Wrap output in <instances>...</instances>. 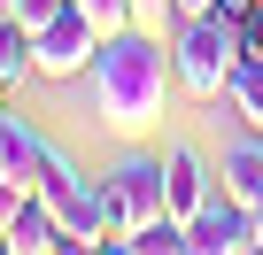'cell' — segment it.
Masks as SVG:
<instances>
[{
	"instance_id": "1",
	"label": "cell",
	"mask_w": 263,
	"mask_h": 255,
	"mask_svg": "<svg viewBox=\"0 0 263 255\" xmlns=\"http://www.w3.org/2000/svg\"><path fill=\"white\" fill-rule=\"evenodd\" d=\"M93 101H101V124L124 140H140L163 124V101H171V47L140 24H124V31H101V54H93Z\"/></svg>"
},
{
	"instance_id": "2",
	"label": "cell",
	"mask_w": 263,
	"mask_h": 255,
	"mask_svg": "<svg viewBox=\"0 0 263 255\" xmlns=\"http://www.w3.org/2000/svg\"><path fill=\"white\" fill-rule=\"evenodd\" d=\"M232 70H240L232 24H224V16H178V31H171V77H178V93L217 101V93L232 85Z\"/></svg>"
},
{
	"instance_id": "3",
	"label": "cell",
	"mask_w": 263,
	"mask_h": 255,
	"mask_svg": "<svg viewBox=\"0 0 263 255\" xmlns=\"http://www.w3.org/2000/svg\"><path fill=\"white\" fill-rule=\"evenodd\" d=\"M54 224H62V247H116V224H108V201H101V178H85L70 155H54V170L39 178Z\"/></svg>"
},
{
	"instance_id": "4",
	"label": "cell",
	"mask_w": 263,
	"mask_h": 255,
	"mask_svg": "<svg viewBox=\"0 0 263 255\" xmlns=\"http://www.w3.org/2000/svg\"><path fill=\"white\" fill-rule=\"evenodd\" d=\"M93 54H101V24L78 8V0H62V8L31 31V77H85L93 70Z\"/></svg>"
},
{
	"instance_id": "5",
	"label": "cell",
	"mask_w": 263,
	"mask_h": 255,
	"mask_svg": "<svg viewBox=\"0 0 263 255\" xmlns=\"http://www.w3.org/2000/svg\"><path fill=\"white\" fill-rule=\"evenodd\" d=\"M101 201H108L116 240L140 232L147 217H163V155H124L116 170H101Z\"/></svg>"
},
{
	"instance_id": "6",
	"label": "cell",
	"mask_w": 263,
	"mask_h": 255,
	"mask_svg": "<svg viewBox=\"0 0 263 255\" xmlns=\"http://www.w3.org/2000/svg\"><path fill=\"white\" fill-rule=\"evenodd\" d=\"M248 247H255V217L232 193H209L186 217V255H248Z\"/></svg>"
},
{
	"instance_id": "7",
	"label": "cell",
	"mask_w": 263,
	"mask_h": 255,
	"mask_svg": "<svg viewBox=\"0 0 263 255\" xmlns=\"http://www.w3.org/2000/svg\"><path fill=\"white\" fill-rule=\"evenodd\" d=\"M54 155H62L54 140H39L24 116L0 108V178H16V186H31V193H39V178L54 170Z\"/></svg>"
},
{
	"instance_id": "8",
	"label": "cell",
	"mask_w": 263,
	"mask_h": 255,
	"mask_svg": "<svg viewBox=\"0 0 263 255\" xmlns=\"http://www.w3.org/2000/svg\"><path fill=\"white\" fill-rule=\"evenodd\" d=\"M209 193H217V186H209V163H201L194 147H163V209H171V217H194Z\"/></svg>"
},
{
	"instance_id": "9",
	"label": "cell",
	"mask_w": 263,
	"mask_h": 255,
	"mask_svg": "<svg viewBox=\"0 0 263 255\" xmlns=\"http://www.w3.org/2000/svg\"><path fill=\"white\" fill-rule=\"evenodd\" d=\"M0 247H8V255H47V247H62V224H54L47 193H24V209L8 217V232H0Z\"/></svg>"
},
{
	"instance_id": "10",
	"label": "cell",
	"mask_w": 263,
	"mask_h": 255,
	"mask_svg": "<svg viewBox=\"0 0 263 255\" xmlns=\"http://www.w3.org/2000/svg\"><path fill=\"white\" fill-rule=\"evenodd\" d=\"M217 178H224L217 193H232L240 209H255V201H263V132L232 140V147H224V170H217Z\"/></svg>"
},
{
	"instance_id": "11",
	"label": "cell",
	"mask_w": 263,
	"mask_h": 255,
	"mask_svg": "<svg viewBox=\"0 0 263 255\" xmlns=\"http://www.w3.org/2000/svg\"><path fill=\"white\" fill-rule=\"evenodd\" d=\"M31 77V24L0 16V85H24Z\"/></svg>"
},
{
	"instance_id": "12",
	"label": "cell",
	"mask_w": 263,
	"mask_h": 255,
	"mask_svg": "<svg viewBox=\"0 0 263 255\" xmlns=\"http://www.w3.org/2000/svg\"><path fill=\"white\" fill-rule=\"evenodd\" d=\"M224 101L240 108L248 132H263V62H240V70H232V85H224Z\"/></svg>"
},
{
	"instance_id": "13",
	"label": "cell",
	"mask_w": 263,
	"mask_h": 255,
	"mask_svg": "<svg viewBox=\"0 0 263 255\" xmlns=\"http://www.w3.org/2000/svg\"><path fill=\"white\" fill-rule=\"evenodd\" d=\"M78 8H85L101 31H124V24H140V0H78Z\"/></svg>"
},
{
	"instance_id": "14",
	"label": "cell",
	"mask_w": 263,
	"mask_h": 255,
	"mask_svg": "<svg viewBox=\"0 0 263 255\" xmlns=\"http://www.w3.org/2000/svg\"><path fill=\"white\" fill-rule=\"evenodd\" d=\"M232 39H240V62H263V0H255L240 24H232Z\"/></svg>"
},
{
	"instance_id": "15",
	"label": "cell",
	"mask_w": 263,
	"mask_h": 255,
	"mask_svg": "<svg viewBox=\"0 0 263 255\" xmlns=\"http://www.w3.org/2000/svg\"><path fill=\"white\" fill-rule=\"evenodd\" d=\"M54 8H62V0H8V16H16V24H31V31H39Z\"/></svg>"
},
{
	"instance_id": "16",
	"label": "cell",
	"mask_w": 263,
	"mask_h": 255,
	"mask_svg": "<svg viewBox=\"0 0 263 255\" xmlns=\"http://www.w3.org/2000/svg\"><path fill=\"white\" fill-rule=\"evenodd\" d=\"M24 193H31V186H16V178H0V232H8V217L24 209Z\"/></svg>"
},
{
	"instance_id": "17",
	"label": "cell",
	"mask_w": 263,
	"mask_h": 255,
	"mask_svg": "<svg viewBox=\"0 0 263 255\" xmlns=\"http://www.w3.org/2000/svg\"><path fill=\"white\" fill-rule=\"evenodd\" d=\"M248 8H255V0H217V8H209V16H224V24H240Z\"/></svg>"
},
{
	"instance_id": "18",
	"label": "cell",
	"mask_w": 263,
	"mask_h": 255,
	"mask_svg": "<svg viewBox=\"0 0 263 255\" xmlns=\"http://www.w3.org/2000/svg\"><path fill=\"white\" fill-rule=\"evenodd\" d=\"M248 217H255V255H263V201H255V209H248Z\"/></svg>"
},
{
	"instance_id": "19",
	"label": "cell",
	"mask_w": 263,
	"mask_h": 255,
	"mask_svg": "<svg viewBox=\"0 0 263 255\" xmlns=\"http://www.w3.org/2000/svg\"><path fill=\"white\" fill-rule=\"evenodd\" d=\"M140 8H171V0H140Z\"/></svg>"
},
{
	"instance_id": "20",
	"label": "cell",
	"mask_w": 263,
	"mask_h": 255,
	"mask_svg": "<svg viewBox=\"0 0 263 255\" xmlns=\"http://www.w3.org/2000/svg\"><path fill=\"white\" fill-rule=\"evenodd\" d=\"M0 108H8V85H0Z\"/></svg>"
},
{
	"instance_id": "21",
	"label": "cell",
	"mask_w": 263,
	"mask_h": 255,
	"mask_svg": "<svg viewBox=\"0 0 263 255\" xmlns=\"http://www.w3.org/2000/svg\"><path fill=\"white\" fill-rule=\"evenodd\" d=\"M0 16H8V0H0Z\"/></svg>"
}]
</instances>
